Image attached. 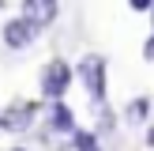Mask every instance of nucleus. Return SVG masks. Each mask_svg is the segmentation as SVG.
Returning a JSON list of instances; mask_svg holds the SVG:
<instances>
[{
	"instance_id": "nucleus-1",
	"label": "nucleus",
	"mask_w": 154,
	"mask_h": 151,
	"mask_svg": "<svg viewBox=\"0 0 154 151\" xmlns=\"http://www.w3.org/2000/svg\"><path fill=\"white\" fill-rule=\"evenodd\" d=\"M75 76L83 79V91H87V98L94 106L105 102V76H109V64H105L102 53H87V57L75 64Z\"/></svg>"
},
{
	"instance_id": "nucleus-4",
	"label": "nucleus",
	"mask_w": 154,
	"mask_h": 151,
	"mask_svg": "<svg viewBox=\"0 0 154 151\" xmlns=\"http://www.w3.org/2000/svg\"><path fill=\"white\" fill-rule=\"evenodd\" d=\"M57 15H60V0H23V19H26L34 30L53 27Z\"/></svg>"
},
{
	"instance_id": "nucleus-8",
	"label": "nucleus",
	"mask_w": 154,
	"mask_h": 151,
	"mask_svg": "<svg viewBox=\"0 0 154 151\" xmlns=\"http://www.w3.org/2000/svg\"><path fill=\"white\" fill-rule=\"evenodd\" d=\"M72 143H75V151H102L98 132H87V128H75V132H72Z\"/></svg>"
},
{
	"instance_id": "nucleus-3",
	"label": "nucleus",
	"mask_w": 154,
	"mask_h": 151,
	"mask_svg": "<svg viewBox=\"0 0 154 151\" xmlns=\"http://www.w3.org/2000/svg\"><path fill=\"white\" fill-rule=\"evenodd\" d=\"M34 121H38V102H30V98H15V102H8L0 110V128H8L15 136L30 132Z\"/></svg>"
},
{
	"instance_id": "nucleus-13",
	"label": "nucleus",
	"mask_w": 154,
	"mask_h": 151,
	"mask_svg": "<svg viewBox=\"0 0 154 151\" xmlns=\"http://www.w3.org/2000/svg\"><path fill=\"white\" fill-rule=\"evenodd\" d=\"M150 15H154V8H150Z\"/></svg>"
},
{
	"instance_id": "nucleus-6",
	"label": "nucleus",
	"mask_w": 154,
	"mask_h": 151,
	"mask_svg": "<svg viewBox=\"0 0 154 151\" xmlns=\"http://www.w3.org/2000/svg\"><path fill=\"white\" fill-rule=\"evenodd\" d=\"M45 125H49L53 132H64V136H72L75 128H79V125H75V113L68 110L64 102H49V110H45Z\"/></svg>"
},
{
	"instance_id": "nucleus-12",
	"label": "nucleus",
	"mask_w": 154,
	"mask_h": 151,
	"mask_svg": "<svg viewBox=\"0 0 154 151\" xmlns=\"http://www.w3.org/2000/svg\"><path fill=\"white\" fill-rule=\"evenodd\" d=\"M11 151H26V147H11Z\"/></svg>"
},
{
	"instance_id": "nucleus-9",
	"label": "nucleus",
	"mask_w": 154,
	"mask_h": 151,
	"mask_svg": "<svg viewBox=\"0 0 154 151\" xmlns=\"http://www.w3.org/2000/svg\"><path fill=\"white\" fill-rule=\"evenodd\" d=\"M143 60H150V64H154V30H150L147 42H143Z\"/></svg>"
},
{
	"instance_id": "nucleus-2",
	"label": "nucleus",
	"mask_w": 154,
	"mask_h": 151,
	"mask_svg": "<svg viewBox=\"0 0 154 151\" xmlns=\"http://www.w3.org/2000/svg\"><path fill=\"white\" fill-rule=\"evenodd\" d=\"M72 79H75L72 64H68V60H60V57H53L49 64L42 68V98H45V102H64Z\"/></svg>"
},
{
	"instance_id": "nucleus-5",
	"label": "nucleus",
	"mask_w": 154,
	"mask_h": 151,
	"mask_svg": "<svg viewBox=\"0 0 154 151\" xmlns=\"http://www.w3.org/2000/svg\"><path fill=\"white\" fill-rule=\"evenodd\" d=\"M38 34H42V30H34L26 19H23V15L4 23V45H8V49H26V45H34Z\"/></svg>"
},
{
	"instance_id": "nucleus-11",
	"label": "nucleus",
	"mask_w": 154,
	"mask_h": 151,
	"mask_svg": "<svg viewBox=\"0 0 154 151\" xmlns=\"http://www.w3.org/2000/svg\"><path fill=\"white\" fill-rule=\"evenodd\" d=\"M147 143H150V147H154V125L147 128Z\"/></svg>"
},
{
	"instance_id": "nucleus-10",
	"label": "nucleus",
	"mask_w": 154,
	"mask_h": 151,
	"mask_svg": "<svg viewBox=\"0 0 154 151\" xmlns=\"http://www.w3.org/2000/svg\"><path fill=\"white\" fill-rule=\"evenodd\" d=\"M128 8H132V11H150L154 0H128Z\"/></svg>"
},
{
	"instance_id": "nucleus-7",
	"label": "nucleus",
	"mask_w": 154,
	"mask_h": 151,
	"mask_svg": "<svg viewBox=\"0 0 154 151\" xmlns=\"http://www.w3.org/2000/svg\"><path fill=\"white\" fill-rule=\"evenodd\" d=\"M124 117L132 121V125H143V121L150 117V98H143V95H139V98H132V102L124 106Z\"/></svg>"
}]
</instances>
